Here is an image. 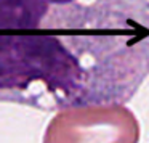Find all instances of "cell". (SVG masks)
Returning a JSON list of instances; mask_svg holds the SVG:
<instances>
[{
	"mask_svg": "<svg viewBox=\"0 0 149 143\" xmlns=\"http://www.w3.org/2000/svg\"><path fill=\"white\" fill-rule=\"evenodd\" d=\"M148 76L149 0H0V103L125 104Z\"/></svg>",
	"mask_w": 149,
	"mask_h": 143,
	"instance_id": "obj_1",
	"label": "cell"
},
{
	"mask_svg": "<svg viewBox=\"0 0 149 143\" xmlns=\"http://www.w3.org/2000/svg\"><path fill=\"white\" fill-rule=\"evenodd\" d=\"M139 122L125 104L61 109L50 119L42 143H138Z\"/></svg>",
	"mask_w": 149,
	"mask_h": 143,
	"instance_id": "obj_2",
	"label": "cell"
}]
</instances>
